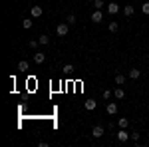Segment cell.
<instances>
[{"instance_id":"obj_1","label":"cell","mask_w":149,"mask_h":147,"mask_svg":"<svg viewBox=\"0 0 149 147\" xmlns=\"http://www.w3.org/2000/svg\"><path fill=\"white\" fill-rule=\"evenodd\" d=\"M115 137H117V141H121V143H127V141L131 139V133H127V129L119 127V131L115 133Z\"/></svg>"},{"instance_id":"obj_2","label":"cell","mask_w":149,"mask_h":147,"mask_svg":"<svg viewBox=\"0 0 149 147\" xmlns=\"http://www.w3.org/2000/svg\"><path fill=\"white\" fill-rule=\"evenodd\" d=\"M68 32H70V24L68 22H62V24H58V26H56V34L58 36L64 38V36H68Z\"/></svg>"},{"instance_id":"obj_3","label":"cell","mask_w":149,"mask_h":147,"mask_svg":"<svg viewBox=\"0 0 149 147\" xmlns=\"http://www.w3.org/2000/svg\"><path fill=\"white\" fill-rule=\"evenodd\" d=\"M103 133H105V127L103 125H93L92 127V137H95V139L103 137Z\"/></svg>"},{"instance_id":"obj_4","label":"cell","mask_w":149,"mask_h":147,"mask_svg":"<svg viewBox=\"0 0 149 147\" xmlns=\"http://www.w3.org/2000/svg\"><path fill=\"white\" fill-rule=\"evenodd\" d=\"M42 14H44V8H42V6H32V8H30V16H32V18H40Z\"/></svg>"},{"instance_id":"obj_5","label":"cell","mask_w":149,"mask_h":147,"mask_svg":"<svg viewBox=\"0 0 149 147\" xmlns=\"http://www.w3.org/2000/svg\"><path fill=\"white\" fill-rule=\"evenodd\" d=\"M105 111H107V115H115V113H117V103H115V102H107Z\"/></svg>"},{"instance_id":"obj_6","label":"cell","mask_w":149,"mask_h":147,"mask_svg":"<svg viewBox=\"0 0 149 147\" xmlns=\"http://www.w3.org/2000/svg\"><path fill=\"white\" fill-rule=\"evenodd\" d=\"M102 20H103L102 10H93V12H92V22H93V24H100Z\"/></svg>"},{"instance_id":"obj_7","label":"cell","mask_w":149,"mask_h":147,"mask_svg":"<svg viewBox=\"0 0 149 147\" xmlns=\"http://www.w3.org/2000/svg\"><path fill=\"white\" fill-rule=\"evenodd\" d=\"M117 12H119V4H117V2H109V4H107V14L113 16V14H117Z\"/></svg>"},{"instance_id":"obj_8","label":"cell","mask_w":149,"mask_h":147,"mask_svg":"<svg viewBox=\"0 0 149 147\" xmlns=\"http://www.w3.org/2000/svg\"><path fill=\"white\" fill-rule=\"evenodd\" d=\"M34 62L38 64V66L44 64V62H46V54H44V52H36V54H34Z\"/></svg>"},{"instance_id":"obj_9","label":"cell","mask_w":149,"mask_h":147,"mask_svg":"<svg viewBox=\"0 0 149 147\" xmlns=\"http://www.w3.org/2000/svg\"><path fill=\"white\" fill-rule=\"evenodd\" d=\"M133 14H135V8H133L131 4H125V6H123V16H127V18H131Z\"/></svg>"},{"instance_id":"obj_10","label":"cell","mask_w":149,"mask_h":147,"mask_svg":"<svg viewBox=\"0 0 149 147\" xmlns=\"http://www.w3.org/2000/svg\"><path fill=\"white\" fill-rule=\"evenodd\" d=\"M95 105H97V102H95V100H86V102H84V107H86L88 111L95 109Z\"/></svg>"},{"instance_id":"obj_11","label":"cell","mask_w":149,"mask_h":147,"mask_svg":"<svg viewBox=\"0 0 149 147\" xmlns=\"http://www.w3.org/2000/svg\"><path fill=\"white\" fill-rule=\"evenodd\" d=\"M113 98H115V100H123V98H125L123 88H115V90H113Z\"/></svg>"},{"instance_id":"obj_12","label":"cell","mask_w":149,"mask_h":147,"mask_svg":"<svg viewBox=\"0 0 149 147\" xmlns=\"http://www.w3.org/2000/svg\"><path fill=\"white\" fill-rule=\"evenodd\" d=\"M28 70H30L28 62H26V60H20V62H18V72H28Z\"/></svg>"},{"instance_id":"obj_13","label":"cell","mask_w":149,"mask_h":147,"mask_svg":"<svg viewBox=\"0 0 149 147\" xmlns=\"http://www.w3.org/2000/svg\"><path fill=\"white\" fill-rule=\"evenodd\" d=\"M139 76H141V70H137V68L129 70V78H131V79H139Z\"/></svg>"},{"instance_id":"obj_14","label":"cell","mask_w":149,"mask_h":147,"mask_svg":"<svg viewBox=\"0 0 149 147\" xmlns=\"http://www.w3.org/2000/svg\"><path fill=\"white\" fill-rule=\"evenodd\" d=\"M38 42H40V46H48L50 44V36H46V34L38 36Z\"/></svg>"},{"instance_id":"obj_15","label":"cell","mask_w":149,"mask_h":147,"mask_svg":"<svg viewBox=\"0 0 149 147\" xmlns=\"http://www.w3.org/2000/svg\"><path fill=\"white\" fill-rule=\"evenodd\" d=\"M117 125L123 127V129H127V127H129V119H127V117H119V119H117Z\"/></svg>"},{"instance_id":"obj_16","label":"cell","mask_w":149,"mask_h":147,"mask_svg":"<svg viewBox=\"0 0 149 147\" xmlns=\"http://www.w3.org/2000/svg\"><path fill=\"white\" fill-rule=\"evenodd\" d=\"M32 26H34V22H32L30 18H26V20H22V28H24V30H30Z\"/></svg>"},{"instance_id":"obj_17","label":"cell","mask_w":149,"mask_h":147,"mask_svg":"<svg viewBox=\"0 0 149 147\" xmlns=\"http://www.w3.org/2000/svg\"><path fill=\"white\" fill-rule=\"evenodd\" d=\"M107 28H109V32H117L119 30V24L115 22V20H111V22L107 24Z\"/></svg>"},{"instance_id":"obj_18","label":"cell","mask_w":149,"mask_h":147,"mask_svg":"<svg viewBox=\"0 0 149 147\" xmlns=\"http://www.w3.org/2000/svg\"><path fill=\"white\" fill-rule=\"evenodd\" d=\"M115 84H117V86H123V84H125V76H123V74H117V76H115Z\"/></svg>"},{"instance_id":"obj_19","label":"cell","mask_w":149,"mask_h":147,"mask_svg":"<svg viewBox=\"0 0 149 147\" xmlns=\"http://www.w3.org/2000/svg\"><path fill=\"white\" fill-rule=\"evenodd\" d=\"M103 100H105V102H109V100H111V98H113V91L111 90H103Z\"/></svg>"},{"instance_id":"obj_20","label":"cell","mask_w":149,"mask_h":147,"mask_svg":"<svg viewBox=\"0 0 149 147\" xmlns=\"http://www.w3.org/2000/svg\"><path fill=\"white\" fill-rule=\"evenodd\" d=\"M103 6H105V2H103V0H93V8H95V10H102Z\"/></svg>"},{"instance_id":"obj_21","label":"cell","mask_w":149,"mask_h":147,"mask_svg":"<svg viewBox=\"0 0 149 147\" xmlns=\"http://www.w3.org/2000/svg\"><path fill=\"white\" fill-rule=\"evenodd\" d=\"M131 141H133L135 145H139V131H133V133H131Z\"/></svg>"},{"instance_id":"obj_22","label":"cell","mask_w":149,"mask_h":147,"mask_svg":"<svg viewBox=\"0 0 149 147\" xmlns=\"http://www.w3.org/2000/svg\"><path fill=\"white\" fill-rule=\"evenodd\" d=\"M62 70H64V74H72V72H74V66H72V64H66Z\"/></svg>"},{"instance_id":"obj_23","label":"cell","mask_w":149,"mask_h":147,"mask_svg":"<svg viewBox=\"0 0 149 147\" xmlns=\"http://www.w3.org/2000/svg\"><path fill=\"white\" fill-rule=\"evenodd\" d=\"M66 22H68V24H76V14H68Z\"/></svg>"},{"instance_id":"obj_24","label":"cell","mask_w":149,"mask_h":147,"mask_svg":"<svg viewBox=\"0 0 149 147\" xmlns=\"http://www.w3.org/2000/svg\"><path fill=\"white\" fill-rule=\"evenodd\" d=\"M141 12H143V14H149V2H143V4H141Z\"/></svg>"},{"instance_id":"obj_25","label":"cell","mask_w":149,"mask_h":147,"mask_svg":"<svg viewBox=\"0 0 149 147\" xmlns=\"http://www.w3.org/2000/svg\"><path fill=\"white\" fill-rule=\"evenodd\" d=\"M28 46H30L32 50H36V48L40 46V42H38V40H30V42H28Z\"/></svg>"},{"instance_id":"obj_26","label":"cell","mask_w":149,"mask_h":147,"mask_svg":"<svg viewBox=\"0 0 149 147\" xmlns=\"http://www.w3.org/2000/svg\"><path fill=\"white\" fill-rule=\"evenodd\" d=\"M147 141H149V135H147Z\"/></svg>"}]
</instances>
